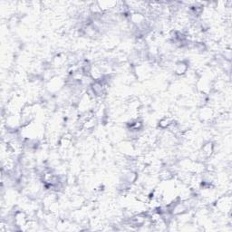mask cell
<instances>
[{"label":"cell","instance_id":"cell-1","mask_svg":"<svg viewBox=\"0 0 232 232\" xmlns=\"http://www.w3.org/2000/svg\"><path fill=\"white\" fill-rule=\"evenodd\" d=\"M187 69H188V66L186 64L184 63H179L176 66V69H175V72L178 74H185L187 72Z\"/></svg>","mask_w":232,"mask_h":232}]
</instances>
